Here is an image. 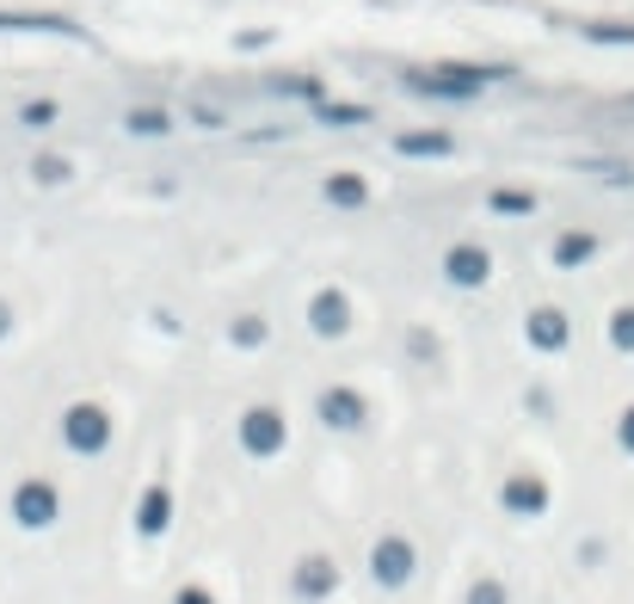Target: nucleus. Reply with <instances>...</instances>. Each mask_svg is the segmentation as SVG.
<instances>
[{"instance_id":"1","label":"nucleus","mask_w":634,"mask_h":604,"mask_svg":"<svg viewBox=\"0 0 634 604\" xmlns=\"http://www.w3.org/2000/svg\"><path fill=\"white\" fill-rule=\"evenodd\" d=\"M512 75H517L512 62H437V68H407V93L463 106V99H481L487 87L512 81Z\"/></svg>"},{"instance_id":"2","label":"nucleus","mask_w":634,"mask_h":604,"mask_svg":"<svg viewBox=\"0 0 634 604\" xmlns=\"http://www.w3.org/2000/svg\"><path fill=\"white\" fill-rule=\"evenodd\" d=\"M62 438H68V450H80V457H99L111 444V419H106V407H93V402H75L62 414Z\"/></svg>"},{"instance_id":"3","label":"nucleus","mask_w":634,"mask_h":604,"mask_svg":"<svg viewBox=\"0 0 634 604\" xmlns=\"http://www.w3.org/2000/svg\"><path fill=\"white\" fill-rule=\"evenodd\" d=\"M444 278L456 284V290H481V284L493 278V259H487V247L481 241H456L444 254Z\"/></svg>"},{"instance_id":"4","label":"nucleus","mask_w":634,"mask_h":604,"mask_svg":"<svg viewBox=\"0 0 634 604\" xmlns=\"http://www.w3.org/2000/svg\"><path fill=\"white\" fill-rule=\"evenodd\" d=\"M308 327H315V339H345L351 334V296L345 290H315V303H308Z\"/></svg>"},{"instance_id":"5","label":"nucleus","mask_w":634,"mask_h":604,"mask_svg":"<svg viewBox=\"0 0 634 604\" xmlns=\"http://www.w3.org/2000/svg\"><path fill=\"white\" fill-rule=\"evenodd\" d=\"M240 438H247L252 457H271V450H284V438H290V426H284L278 407H252L247 419H240Z\"/></svg>"},{"instance_id":"6","label":"nucleus","mask_w":634,"mask_h":604,"mask_svg":"<svg viewBox=\"0 0 634 604\" xmlns=\"http://www.w3.org/2000/svg\"><path fill=\"white\" fill-rule=\"evenodd\" d=\"M524 339L536 351H561L573 339V321H567V309H555V303H542V309H529L524 315Z\"/></svg>"},{"instance_id":"7","label":"nucleus","mask_w":634,"mask_h":604,"mask_svg":"<svg viewBox=\"0 0 634 604\" xmlns=\"http://www.w3.org/2000/svg\"><path fill=\"white\" fill-rule=\"evenodd\" d=\"M315 414H320V426H333V432H357L364 426V395L345 389V383H333V389H320Z\"/></svg>"},{"instance_id":"8","label":"nucleus","mask_w":634,"mask_h":604,"mask_svg":"<svg viewBox=\"0 0 634 604\" xmlns=\"http://www.w3.org/2000/svg\"><path fill=\"white\" fill-rule=\"evenodd\" d=\"M0 31H38V38H87V26L68 13H0Z\"/></svg>"},{"instance_id":"9","label":"nucleus","mask_w":634,"mask_h":604,"mask_svg":"<svg viewBox=\"0 0 634 604\" xmlns=\"http://www.w3.org/2000/svg\"><path fill=\"white\" fill-rule=\"evenodd\" d=\"M449 148H456V136H449V130H407V136H395L400 161H444Z\"/></svg>"},{"instance_id":"10","label":"nucleus","mask_w":634,"mask_h":604,"mask_svg":"<svg viewBox=\"0 0 634 604\" xmlns=\"http://www.w3.org/2000/svg\"><path fill=\"white\" fill-rule=\"evenodd\" d=\"M320 191H327L333 210H364V204H370V186H364V174H333Z\"/></svg>"},{"instance_id":"11","label":"nucleus","mask_w":634,"mask_h":604,"mask_svg":"<svg viewBox=\"0 0 634 604\" xmlns=\"http://www.w3.org/2000/svg\"><path fill=\"white\" fill-rule=\"evenodd\" d=\"M19 518H26V524H50L56 518L50 482H26V487H19Z\"/></svg>"},{"instance_id":"12","label":"nucleus","mask_w":634,"mask_h":604,"mask_svg":"<svg viewBox=\"0 0 634 604\" xmlns=\"http://www.w3.org/2000/svg\"><path fill=\"white\" fill-rule=\"evenodd\" d=\"M579 38L585 43H610V50H634V26H622V19H585Z\"/></svg>"},{"instance_id":"13","label":"nucleus","mask_w":634,"mask_h":604,"mask_svg":"<svg viewBox=\"0 0 634 604\" xmlns=\"http://www.w3.org/2000/svg\"><path fill=\"white\" fill-rule=\"evenodd\" d=\"M592 254H597V235H585V229H573V235H561V241H555V266H561V271L585 266Z\"/></svg>"},{"instance_id":"14","label":"nucleus","mask_w":634,"mask_h":604,"mask_svg":"<svg viewBox=\"0 0 634 604\" xmlns=\"http://www.w3.org/2000/svg\"><path fill=\"white\" fill-rule=\"evenodd\" d=\"M271 93H278V99H303V106H320V93H327V87H320L315 75H278V81H271Z\"/></svg>"},{"instance_id":"15","label":"nucleus","mask_w":634,"mask_h":604,"mask_svg":"<svg viewBox=\"0 0 634 604\" xmlns=\"http://www.w3.org/2000/svg\"><path fill=\"white\" fill-rule=\"evenodd\" d=\"M487 210H493V216H536V191L505 186V191H493V198H487Z\"/></svg>"},{"instance_id":"16","label":"nucleus","mask_w":634,"mask_h":604,"mask_svg":"<svg viewBox=\"0 0 634 604\" xmlns=\"http://www.w3.org/2000/svg\"><path fill=\"white\" fill-rule=\"evenodd\" d=\"M123 130H130V136H167V130H172V118H167L160 106H136L130 118H123Z\"/></svg>"},{"instance_id":"17","label":"nucleus","mask_w":634,"mask_h":604,"mask_svg":"<svg viewBox=\"0 0 634 604\" xmlns=\"http://www.w3.org/2000/svg\"><path fill=\"white\" fill-rule=\"evenodd\" d=\"M376 580H388V586L407 580V543H383V549H376Z\"/></svg>"},{"instance_id":"18","label":"nucleus","mask_w":634,"mask_h":604,"mask_svg":"<svg viewBox=\"0 0 634 604\" xmlns=\"http://www.w3.org/2000/svg\"><path fill=\"white\" fill-rule=\"evenodd\" d=\"M31 179H38V186H68L75 167H68L62 155H38V161H31Z\"/></svg>"},{"instance_id":"19","label":"nucleus","mask_w":634,"mask_h":604,"mask_svg":"<svg viewBox=\"0 0 634 604\" xmlns=\"http://www.w3.org/2000/svg\"><path fill=\"white\" fill-rule=\"evenodd\" d=\"M315 118H320V123H339V130H351V123H370V106H327V99H320Z\"/></svg>"},{"instance_id":"20","label":"nucleus","mask_w":634,"mask_h":604,"mask_svg":"<svg viewBox=\"0 0 634 604\" xmlns=\"http://www.w3.org/2000/svg\"><path fill=\"white\" fill-rule=\"evenodd\" d=\"M228 339H235L240 351H259L265 346V315H240V321L228 327Z\"/></svg>"},{"instance_id":"21","label":"nucleus","mask_w":634,"mask_h":604,"mask_svg":"<svg viewBox=\"0 0 634 604\" xmlns=\"http://www.w3.org/2000/svg\"><path fill=\"white\" fill-rule=\"evenodd\" d=\"M610 346H616V351H634V303L610 315Z\"/></svg>"},{"instance_id":"22","label":"nucleus","mask_w":634,"mask_h":604,"mask_svg":"<svg viewBox=\"0 0 634 604\" xmlns=\"http://www.w3.org/2000/svg\"><path fill=\"white\" fill-rule=\"evenodd\" d=\"M19 118H26L31 130H43V123H56V99H31V106H19Z\"/></svg>"},{"instance_id":"23","label":"nucleus","mask_w":634,"mask_h":604,"mask_svg":"<svg viewBox=\"0 0 634 604\" xmlns=\"http://www.w3.org/2000/svg\"><path fill=\"white\" fill-rule=\"evenodd\" d=\"M160 524H167V494H148V506H142V531H160Z\"/></svg>"},{"instance_id":"24","label":"nucleus","mask_w":634,"mask_h":604,"mask_svg":"<svg viewBox=\"0 0 634 604\" xmlns=\"http://www.w3.org/2000/svg\"><path fill=\"white\" fill-rule=\"evenodd\" d=\"M505 499H512L517 512H524V506L536 512V506H542V487H536V482H512V494H505Z\"/></svg>"},{"instance_id":"25","label":"nucleus","mask_w":634,"mask_h":604,"mask_svg":"<svg viewBox=\"0 0 634 604\" xmlns=\"http://www.w3.org/2000/svg\"><path fill=\"white\" fill-rule=\"evenodd\" d=\"M265 43H278V31H235V50H247V56H259Z\"/></svg>"},{"instance_id":"26","label":"nucleus","mask_w":634,"mask_h":604,"mask_svg":"<svg viewBox=\"0 0 634 604\" xmlns=\"http://www.w3.org/2000/svg\"><path fill=\"white\" fill-rule=\"evenodd\" d=\"M191 123H204V130H222L228 111H216V106H191Z\"/></svg>"},{"instance_id":"27","label":"nucleus","mask_w":634,"mask_h":604,"mask_svg":"<svg viewBox=\"0 0 634 604\" xmlns=\"http://www.w3.org/2000/svg\"><path fill=\"white\" fill-rule=\"evenodd\" d=\"M616 438H622V450H634V407L622 414V426H616Z\"/></svg>"},{"instance_id":"28","label":"nucleus","mask_w":634,"mask_h":604,"mask_svg":"<svg viewBox=\"0 0 634 604\" xmlns=\"http://www.w3.org/2000/svg\"><path fill=\"white\" fill-rule=\"evenodd\" d=\"M13 334V309H7V303H0V339Z\"/></svg>"},{"instance_id":"29","label":"nucleus","mask_w":634,"mask_h":604,"mask_svg":"<svg viewBox=\"0 0 634 604\" xmlns=\"http://www.w3.org/2000/svg\"><path fill=\"white\" fill-rule=\"evenodd\" d=\"M475 604H499V592H475Z\"/></svg>"},{"instance_id":"30","label":"nucleus","mask_w":634,"mask_h":604,"mask_svg":"<svg viewBox=\"0 0 634 604\" xmlns=\"http://www.w3.org/2000/svg\"><path fill=\"white\" fill-rule=\"evenodd\" d=\"M179 604H204V598H179Z\"/></svg>"}]
</instances>
